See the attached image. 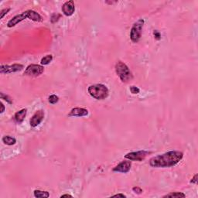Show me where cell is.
I'll list each match as a JSON object with an SVG mask.
<instances>
[{"mask_svg":"<svg viewBox=\"0 0 198 198\" xmlns=\"http://www.w3.org/2000/svg\"><path fill=\"white\" fill-rule=\"evenodd\" d=\"M183 153L180 151H170L150 159V166L155 168H166L177 165L183 159Z\"/></svg>","mask_w":198,"mask_h":198,"instance_id":"6da1fadb","label":"cell"},{"mask_svg":"<svg viewBox=\"0 0 198 198\" xmlns=\"http://www.w3.org/2000/svg\"><path fill=\"white\" fill-rule=\"evenodd\" d=\"M88 93L91 97L97 100H103L108 96V89L105 85L98 84L91 85L88 88Z\"/></svg>","mask_w":198,"mask_h":198,"instance_id":"7a4b0ae2","label":"cell"},{"mask_svg":"<svg viewBox=\"0 0 198 198\" xmlns=\"http://www.w3.org/2000/svg\"><path fill=\"white\" fill-rule=\"evenodd\" d=\"M115 71H116V74H117L118 76L119 77V78L121 79V81L122 82H125V83L129 82L133 78L132 74L130 71L128 66L125 63L122 62V61H118L116 64V65H115Z\"/></svg>","mask_w":198,"mask_h":198,"instance_id":"3957f363","label":"cell"},{"mask_svg":"<svg viewBox=\"0 0 198 198\" xmlns=\"http://www.w3.org/2000/svg\"><path fill=\"white\" fill-rule=\"evenodd\" d=\"M143 24H144V20L143 19H140L136 23H134L133 26L132 27L131 32H130V38H131L132 41L134 43H137L140 39Z\"/></svg>","mask_w":198,"mask_h":198,"instance_id":"277c9868","label":"cell"},{"mask_svg":"<svg viewBox=\"0 0 198 198\" xmlns=\"http://www.w3.org/2000/svg\"><path fill=\"white\" fill-rule=\"evenodd\" d=\"M44 68L43 66L39 64H30L26 68L24 74L30 77H38L43 74Z\"/></svg>","mask_w":198,"mask_h":198,"instance_id":"5b68a950","label":"cell"},{"mask_svg":"<svg viewBox=\"0 0 198 198\" xmlns=\"http://www.w3.org/2000/svg\"><path fill=\"white\" fill-rule=\"evenodd\" d=\"M149 154V152L145 150H141V151H137V152H132L127 153L125 156V159H128L131 161H143L145 159L146 156Z\"/></svg>","mask_w":198,"mask_h":198,"instance_id":"8992f818","label":"cell"},{"mask_svg":"<svg viewBox=\"0 0 198 198\" xmlns=\"http://www.w3.org/2000/svg\"><path fill=\"white\" fill-rule=\"evenodd\" d=\"M23 65L19 64H14L12 65H2L0 67V73L1 74H10L15 72L20 71L23 70Z\"/></svg>","mask_w":198,"mask_h":198,"instance_id":"52a82bcc","label":"cell"},{"mask_svg":"<svg viewBox=\"0 0 198 198\" xmlns=\"http://www.w3.org/2000/svg\"><path fill=\"white\" fill-rule=\"evenodd\" d=\"M44 118V111L43 110L37 111L30 119V125L32 127L38 126Z\"/></svg>","mask_w":198,"mask_h":198,"instance_id":"ba28073f","label":"cell"},{"mask_svg":"<svg viewBox=\"0 0 198 198\" xmlns=\"http://www.w3.org/2000/svg\"><path fill=\"white\" fill-rule=\"evenodd\" d=\"M75 11V6L74 1H67L62 6V12L65 16H71Z\"/></svg>","mask_w":198,"mask_h":198,"instance_id":"9c48e42d","label":"cell"},{"mask_svg":"<svg viewBox=\"0 0 198 198\" xmlns=\"http://www.w3.org/2000/svg\"><path fill=\"white\" fill-rule=\"evenodd\" d=\"M132 163L130 161H122L117 166L113 168L114 172H118V173H128L131 169Z\"/></svg>","mask_w":198,"mask_h":198,"instance_id":"30bf717a","label":"cell"},{"mask_svg":"<svg viewBox=\"0 0 198 198\" xmlns=\"http://www.w3.org/2000/svg\"><path fill=\"white\" fill-rule=\"evenodd\" d=\"M26 18H27V17H26V14L25 12H23V13L16 15V16H14L13 18L11 19L8 22V23H7V26L9 28L13 27V26L17 25L18 23H19L20 22L23 21Z\"/></svg>","mask_w":198,"mask_h":198,"instance_id":"8fae6325","label":"cell"},{"mask_svg":"<svg viewBox=\"0 0 198 198\" xmlns=\"http://www.w3.org/2000/svg\"><path fill=\"white\" fill-rule=\"evenodd\" d=\"M88 115V111L83 108H73L68 114L69 117H83Z\"/></svg>","mask_w":198,"mask_h":198,"instance_id":"7c38bea8","label":"cell"},{"mask_svg":"<svg viewBox=\"0 0 198 198\" xmlns=\"http://www.w3.org/2000/svg\"><path fill=\"white\" fill-rule=\"evenodd\" d=\"M25 12L26 14V17L34 22H42L44 19L39 13H37V12L33 11V10H26Z\"/></svg>","mask_w":198,"mask_h":198,"instance_id":"4fadbf2b","label":"cell"},{"mask_svg":"<svg viewBox=\"0 0 198 198\" xmlns=\"http://www.w3.org/2000/svg\"><path fill=\"white\" fill-rule=\"evenodd\" d=\"M26 112H27V109H26V108L21 109L20 111H17L14 115V121L16 123H18V124H21L23 122V120H24L26 116Z\"/></svg>","mask_w":198,"mask_h":198,"instance_id":"5bb4252c","label":"cell"},{"mask_svg":"<svg viewBox=\"0 0 198 198\" xmlns=\"http://www.w3.org/2000/svg\"><path fill=\"white\" fill-rule=\"evenodd\" d=\"M2 142H3L6 145H12L16 144V139L15 138H13V137H11V136H6L2 138Z\"/></svg>","mask_w":198,"mask_h":198,"instance_id":"9a60e30c","label":"cell"},{"mask_svg":"<svg viewBox=\"0 0 198 198\" xmlns=\"http://www.w3.org/2000/svg\"><path fill=\"white\" fill-rule=\"evenodd\" d=\"M34 196L37 198H46L50 197V194L47 191H42L39 190H34Z\"/></svg>","mask_w":198,"mask_h":198,"instance_id":"2e32d148","label":"cell"},{"mask_svg":"<svg viewBox=\"0 0 198 198\" xmlns=\"http://www.w3.org/2000/svg\"><path fill=\"white\" fill-rule=\"evenodd\" d=\"M186 195H185L183 193H181V192H173V193H170V194H168L163 196V197H177V198H180V197H185Z\"/></svg>","mask_w":198,"mask_h":198,"instance_id":"e0dca14e","label":"cell"},{"mask_svg":"<svg viewBox=\"0 0 198 198\" xmlns=\"http://www.w3.org/2000/svg\"><path fill=\"white\" fill-rule=\"evenodd\" d=\"M52 60H53V56L50 54V55H46L42 58L40 63L42 65H47L52 61Z\"/></svg>","mask_w":198,"mask_h":198,"instance_id":"ac0fdd59","label":"cell"},{"mask_svg":"<svg viewBox=\"0 0 198 198\" xmlns=\"http://www.w3.org/2000/svg\"><path fill=\"white\" fill-rule=\"evenodd\" d=\"M48 101L51 104H52V105H55V104L57 103L58 101H59V98H58V96H57V95H52L49 97Z\"/></svg>","mask_w":198,"mask_h":198,"instance_id":"d6986e66","label":"cell"},{"mask_svg":"<svg viewBox=\"0 0 198 198\" xmlns=\"http://www.w3.org/2000/svg\"><path fill=\"white\" fill-rule=\"evenodd\" d=\"M0 97H1V99H4L5 101H6L9 104L12 103V99L9 98V96H8V95H5L3 92L0 93Z\"/></svg>","mask_w":198,"mask_h":198,"instance_id":"ffe728a7","label":"cell"},{"mask_svg":"<svg viewBox=\"0 0 198 198\" xmlns=\"http://www.w3.org/2000/svg\"><path fill=\"white\" fill-rule=\"evenodd\" d=\"M60 14H57V13H56V14H53L52 15V16H51V23H56L57 21H58V19H60Z\"/></svg>","mask_w":198,"mask_h":198,"instance_id":"44dd1931","label":"cell"},{"mask_svg":"<svg viewBox=\"0 0 198 198\" xmlns=\"http://www.w3.org/2000/svg\"><path fill=\"white\" fill-rule=\"evenodd\" d=\"M130 91H131L132 94L135 95V94H138L140 90H139V88L136 87V86H131L130 87Z\"/></svg>","mask_w":198,"mask_h":198,"instance_id":"7402d4cb","label":"cell"},{"mask_svg":"<svg viewBox=\"0 0 198 198\" xmlns=\"http://www.w3.org/2000/svg\"><path fill=\"white\" fill-rule=\"evenodd\" d=\"M10 11V8H7V9H2V11H1V16H0V18L1 19H2L3 17H4V16L6 15V14H7Z\"/></svg>","mask_w":198,"mask_h":198,"instance_id":"603a6c76","label":"cell"},{"mask_svg":"<svg viewBox=\"0 0 198 198\" xmlns=\"http://www.w3.org/2000/svg\"><path fill=\"white\" fill-rule=\"evenodd\" d=\"M132 190H133V191L137 194H140L143 193V190L141 189L140 187H133V188H132Z\"/></svg>","mask_w":198,"mask_h":198,"instance_id":"cb8c5ba5","label":"cell"},{"mask_svg":"<svg viewBox=\"0 0 198 198\" xmlns=\"http://www.w3.org/2000/svg\"><path fill=\"white\" fill-rule=\"evenodd\" d=\"M153 33H154V36H155V37H156V39H160V37H161V36H160V33H159L157 30H155Z\"/></svg>","mask_w":198,"mask_h":198,"instance_id":"d4e9b609","label":"cell"},{"mask_svg":"<svg viewBox=\"0 0 198 198\" xmlns=\"http://www.w3.org/2000/svg\"><path fill=\"white\" fill-rule=\"evenodd\" d=\"M190 183H197V174H196L194 177L192 178V180H190Z\"/></svg>","mask_w":198,"mask_h":198,"instance_id":"484cf974","label":"cell"},{"mask_svg":"<svg viewBox=\"0 0 198 198\" xmlns=\"http://www.w3.org/2000/svg\"><path fill=\"white\" fill-rule=\"evenodd\" d=\"M113 197H126V196L125 195H124V194H115V195H114V196H112Z\"/></svg>","mask_w":198,"mask_h":198,"instance_id":"4316f807","label":"cell"},{"mask_svg":"<svg viewBox=\"0 0 198 198\" xmlns=\"http://www.w3.org/2000/svg\"><path fill=\"white\" fill-rule=\"evenodd\" d=\"M1 107H2V110H1V111H0V112L3 113L4 112V111H5V106L2 103H1Z\"/></svg>","mask_w":198,"mask_h":198,"instance_id":"83f0119b","label":"cell"},{"mask_svg":"<svg viewBox=\"0 0 198 198\" xmlns=\"http://www.w3.org/2000/svg\"><path fill=\"white\" fill-rule=\"evenodd\" d=\"M72 197L71 195H70V194H64V195H61V197Z\"/></svg>","mask_w":198,"mask_h":198,"instance_id":"f1b7e54d","label":"cell"}]
</instances>
